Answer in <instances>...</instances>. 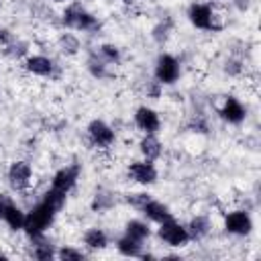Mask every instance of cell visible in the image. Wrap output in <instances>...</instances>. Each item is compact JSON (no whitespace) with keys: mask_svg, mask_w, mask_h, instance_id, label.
<instances>
[{"mask_svg":"<svg viewBox=\"0 0 261 261\" xmlns=\"http://www.w3.org/2000/svg\"><path fill=\"white\" fill-rule=\"evenodd\" d=\"M57 210L49 204V202H39L27 216H24V226L22 230L29 234V239L33 237H39V234H45V230L49 228V224L53 222Z\"/></svg>","mask_w":261,"mask_h":261,"instance_id":"1","label":"cell"},{"mask_svg":"<svg viewBox=\"0 0 261 261\" xmlns=\"http://www.w3.org/2000/svg\"><path fill=\"white\" fill-rule=\"evenodd\" d=\"M63 22L69 27V29H77V31H92L98 27L96 18L92 14H88L80 4H71L65 8L63 12Z\"/></svg>","mask_w":261,"mask_h":261,"instance_id":"2","label":"cell"},{"mask_svg":"<svg viewBox=\"0 0 261 261\" xmlns=\"http://www.w3.org/2000/svg\"><path fill=\"white\" fill-rule=\"evenodd\" d=\"M159 237L163 239V243H167L169 247H184L190 241L188 228L181 226L179 222H175L173 218L165 220L159 224Z\"/></svg>","mask_w":261,"mask_h":261,"instance_id":"3","label":"cell"},{"mask_svg":"<svg viewBox=\"0 0 261 261\" xmlns=\"http://www.w3.org/2000/svg\"><path fill=\"white\" fill-rule=\"evenodd\" d=\"M188 16H190V22L196 29H204V31H216V29H220L214 22V12H212V8L208 4H192L190 10H188Z\"/></svg>","mask_w":261,"mask_h":261,"instance_id":"4","label":"cell"},{"mask_svg":"<svg viewBox=\"0 0 261 261\" xmlns=\"http://www.w3.org/2000/svg\"><path fill=\"white\" fill-rule=\"evenodd\" d=\"M155 77H157L159 84H173L179 77V63H177V59L167 55V53L159 55L157 65H155Z\"/></svg>","mask_w":261,"mask_h":261,"instance_id":"5","label":"cell"},{"mask_svg":"<svg viewBox=\"0 0 261 261\" xmlns=\"http://www.w3.org/2000/svg\"><path fill=\"white\" fill-rule=\"evenodd\" d=\"M77 173H80V165H69V167H63L55 173L53 181H51V190L67 196L71 192V188L75 186V179H77Z\"/></svg>","mask_w":261,"mask_h":261,"instance_id":"6","label":"cell"},{"mask_svg":"<svg viewBox=\"0 0 261 261\" xmlns=\"http://www.w3.org/2000/svg\"><path fill=\"white\" fill-rule=\"evenodd\" d=\"M224 228L230 234H249L253 228V220L249 216V212L245 210H234L230 214H226L224 218Z\"/></svg>","mask_w":261,"mask_h":261,"instance_id":"7","label":"cell"},{"mask_svg":"<svg viewBox=\"0 0 261 261\" xmlns=\"http://www.w3.org/2000/svg\"><path fill=\"white\" fill-rule=\"evenodd\" d=\"M8 181L16 192H22L31 184V165L27 161H14L8 169Z\"/></svg>","mask_w":261,"mask_h":261,"instance_id":"8","label":"cell"},{"mask_svg":"<svg viewBox=\"0 0 261 261\" xmlns=\"http://www.w3.org/2000/svg\"><path fill=\"white\" fill-rule=\"evenodd\" d=\"M128 175L137 181V184H143V186H149V184H155L157 179V169L155 165L147 159V161H135L128 165Z\"/></svg>","mask_w":261,"mask_h":261,"instance_id":"9","label":"cell"},{"mask_svg":"<svg viewBox=\"0 0 261 261\" xmlns=\"http://www.w3.org/2000/svg\"><path fill=\"white\" fill-rule=\"evenodd\" d=\"M88 135H90L92 143L98 147H108L114 141V130L102 120H92L88 126Z\"/></svg>","mask_w":261,"mask_h":261,"instance_id":"10","label":"cell"},{"mask_svg":"<svg viewBox=\"0 0 261 261\" xmlns=\"http://www.w3.org/2000/svg\"><path fill=\"white\" fill-rule=\"evenodd\" d=\"M135 122H137V126L141 128V130H145V133H157L159 130V116H157V112L155 110H151V108H147V106H141V108H137V112H135Z\"/></svg>","mask_w":261,"mask_h":261,"instance_id":"11","label":"cell"},{"mask_svg":"<svg viewBox=\"0 0 261 261\" xmlns=\"http://www.w3.org/2000/svg\"><path fill=\"white\" fill-rule=\"evenodd\" d=\"M141 212L149 218V220H153V222H157V224H161V222H165V220H169V218H173V214L169 212V208L163 204V202H157V200H147L145 204H143V208H141Z\"/></svg>","mask_w":261,"mask_h":261,"instance_id":"12","label":"cell"},{"mask_svg":"<svg viewBox=\"0 0 261 261\" xmlns=\"http://www.w3.org/2000/svg\"><path fill=\"white\" fill-rule=\"evenodd\" d=\"M220 116H222L226 122H230V124H239V122H243V118H245V108H243V104H241L237 98L228 96V98L224 100V106L220 108Z\"/></svg>","mask_w":261,"mask_h":261,"instance_id":"13","label":"cell"},{"mask_svg":"<svg viewBox=\"0 0 261 261\" xmlns=\"http://www.w3.org/2000/svg\"><path fill=\"white\" fill-rule=\"evenodd\" d=\"M24 67H27V71H31L35 75H51L53 73V61L49 57H45V55L27 57Z\"/></svg>","mask_w":261,"mask_h":261,"instance_id":"14","label":"cell"},{"mask_svg":"<svg viewBox=\"0 0 261 261\" xmlns=\"http://www.w3.org/2000/svg\"><path fill=\"white\" fill-rule=\"evenodd\" d=\"M24 212L14 204V202H10L2 212H0V218L12 228V230H22V226H24Z\"/></svg>","mask_w":261,"mask_h":261,"instance_id":"15","label":"cell"},{"mask_svg":"<svg viewBox=\"0 0 261 261\" xmlns=\"http://www.w3.org/2000/svg\"><path fill=\"white\" fill-rule=\"evenodd\" d=\"M141 153L149 161H153V159H157L161 155V143H159V139L153 133H147L145 139L141 141Z\"/></svg>","mask_w":261,"mask_h":261,"instance_id":"16","label":"cell"},{"mask_svg":"<svg viewBox=\"0 0 261 261\" xmlns=\"http://www.w3.org/2000/svg\"><path fill=\"white\" fill-rule=\"evenodd\" d=\"M31 241H33V245H35V249H33V257H35V259L47 261V259H51V257H55V255H57V251L53 249V245H51V243H47V241L43 239V234L33 237Z\"/></svg>","mask_w":261,"mask_h":261,"instance_id":"17","label":"cell"},{"mask_svg":"<svg viewBox=\"0 0 261 261\" xmlns=\"http://www.w3.org/2000/svg\"><path fill=\"white\" fill-rule=\"evenodd\" d=\"M116 247H118V251H120L122 255H126V257H141V255H143V245H141V241H137V239H133V237H128V234H124L122 239H118Z\"/></svg>","mask_w":261,"mask_h":261,"instance_id":"18","label":"cell"},{"mask_svg":"<svg viewBox=\"0 0 261 261\" xmlns=\"http://www.w3.org/2000/svg\"><path fill=\"white\" fill-rule=\"evenodd\" d=\"M84 243H86V247H90V249H104V247L108 245V237H106V232L100 230V228H90V230H86V234H84Z\"/></svg>","mask_w":261,"mask_h":261,"instance_id":"19","label":"cell"},{"mask_svg":"<svg viewBox=\"0 0 261 261\" xmlns=\"http://www.w3.org/2000/svg\"><path fill=\"white\" fill-rule=\"evenodd\" d=\"M126 234L143 243V241L151 234V228H149V224L143 222V220H128V222H126Z\"/></svg>","mask_w":261,"mask_h":261,"instance_id":"20","label":"cell"},{"mask_svg":"<svg viewBox=\"0 0 261 261\" xmlns=\"http://www.w3.org/2000/svg\"><path fill=\"white\" fill-rule=\"evenodd\" d=\"M208 230H210V224H208V218H204V216L192 218V222H190V226H188L190 239H202V237L208 234Z\"/></svg>","mask_w":261,"mask_h":261,"instance_id":"21","label":"cell"},{"mask_svg":"<svg viewBox=\"0 0 261 261\" xmlns=\"http://www.w3.org/2000/svg\"><path fill=\"white\" fill-rule=\"evenodd\" d=\"M88 69L94 77H104L106 75V61L102 57H98V53H92L88 59Z\"/></svg>","mask_w":261,"mask_h":261,"instance_id":"22","label":"cell"},{"mask_svg":"<svg viewBox=\"0 0 261 261\" xmlns=\"http://www.w3.org/2000/svg\"><path fill=\"white\" fill-rule=\"evenodd\" d=\"M59 47H61L63 53L73 55V53H77V49H80V41H77V37L65 33V35H61V39H59Z\"/></svg>","mask_w":261,"mask_h":261,"instance_id":"23","label":"cell"},{"mask_svg":"<svg viewBox=\"0 0 261 261\" xmlns=\"http://www.w3.org/2000/svg\"><path fill=\"white\" fill-rule=\"evenodd\" d=\"M55 257H59V259H63V261H82L86 255H84L82 251H77V249L63 247V249H59V251H57V255H55Z\"/></svg>","mask_w":261,"mask_h":261,"instance_id":"24","label":"cell"},{"mask_svg":"<svg viewBox=\"0 0 261 261\" xmlns=\"http://www.w3.org/2000/svg\"><path fill=\"white\" fill-rule=\"evenodd\" d=\"M100 57L106 61V63H114V61H118V49L114 47V45H102L100 47Z\"/></svg>","mask_w":261,"mask_h":261,"instance_id":"25","label":"cell"},{"mask_svg":"<svg viewBox=\"0 0 261 261\" xmlns=\"http://www.w3.org/2000/svg\"><path fill=\"white\" fill-rule=\"evenodd\" d=\"M112 202H114V200H112V196H110V194L100 192V194H96L92 208H94V210H106V208H110V206H112Z\"/></svg>","mask_w":261,"mask_h":261,"instance_id":"26","label":"cell"},{"mask_svg":"<svg viewBox=\"0 0 261 261\" xmlns=\"http://www.w3.org/2000/svg\"><path fill=\"white\" fill-rule=\"evenodd\" d=\"M147 200H151L149 194H130V196H128V204H133V206L139 208V210L143 208V204H145Z\"/></svg>","mask_w":261,"mask_h":261,"instance_id":"27","label":"cell"},{"mask_svg":"<svg viewBox=\"0 0 261 261\" xmlns=\"http://www.w3.org/2000/svg\"><path fill=\"white\" fill-rule=\"evenodd\" d=\"M14 39H12V35L8 33V31H4V29H0V45L2 47H6V45H10Z\"/></svg>","mask_w":261,"mask_h":261,"instance_id":"28","label":"cell"},{"mask_svg":"<svg viewBox=\"0 0 261 261\" xmlns=\"http://www.w3.org/2000/svg\"><path fill=\"white\" fill-rule=\"evenodd\" d=\"M133 2H135V0H124V4H133Z\"/></svg>","mask_w":261,"mask_h":261,"instance_id":"29","label":"cell"},{"mask_svg":"<svg viewBox=\"0 0 261 261\" xmlns=\"http://www.w3.org/2000/svg\"><path fill=\"white\" fill-rule=\"evenodd\" d=\"M0 259H6V255H2V253H0Z\"/></svg>","mask_w":261,"mask_h":261,"instance_id":"30","label":"cell"},{"mask_svg":"<svg viewBox=\"0 0 261 261\" xmlns=\"http://www.w3.org/2000/svg\"><path fill=\"white\" fill-rule=\"evenodd\" d=\"M55 2H65V0H55Z\"/></svg>","mask_w":261,"mask_h":261,"instance_id":"31","label":"cell"}]
</instances>
